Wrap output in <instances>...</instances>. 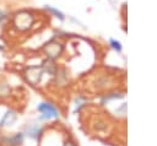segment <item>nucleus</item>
Wrapping results in <instances>:
<instances>
[{
  "mask_svg": "<svg viewBox=\"0 0 157 146\" xmlns=\"http://www.w3.org/2000/svg\"><path fill=\"white\" fill-rule=\"evenodd\" d=\"M44 52H45V54H47L48 58L54 59V58H56V56L60 55V53L63 52V47L59 43L52 42V43H49V44H47L44 47Z\"/></svg>",
  "mask_w": 157,
  "mask_h": 146,
  "instance_id": "obj_5",
  "label": "nucleus"
},
{
  "mask_svg": "<svg viewBox=\"0 0 157 146\" xmlns=\"http://www.w3.org/2000/svg\"><path fill=\"white\" fill-rule=\"evenodd\" d=\"M17 119V113L13 109H9L5 112V114L2 115L1 120H0V128H6L12 125Z\"/></svg>",
  "mask_w": 157,
  "mask_h": 146,
  "instance_id": "obj_6",
  "label": "nucleus"
},
{
  "mask_svg": "<svg viewBox=\"0 0 157 146\" xmlns=\"http://www.w3.org/2000/svg\"><path fill=\"white\" fill-rule=\"evenodd\" d=\"M112 44H113V47H114L115 49H118V50H120V44H119L118 42H114V40H112Z\"/></svg>",
  "mask_w": 157,
  "mask_h": 146,
  "instance_id": "obj_10",
  "label": "nucleus"
},
{
  "mask_svg": "<svg viewBox=\"0 0 157 146\" xmlns=\"http://www.w3.org/2000/svg\"><path fill=\"white\" fill-rule=\"evenodd\" d=\"M43 72V66H29L25 70V79L29 85L37 86L42 80Z\"/></svg>",
  "mask_w": 157,
  "mask_h": 146,
  "instance_id": "obj_1",
  "label": "nucleus"
},
{
  "mask_svg": "<svg viewBox=\"0 0 157 146\" xmlns=\"http://www.w3.org/2000/svg\"><path fill=\"white\" fill-rule=\"evenodd\" d=\"M33 23V16L28 12H20L13 18V26L18 31H26L28 29Z\"/></svg>",
  "mask_w": 157,
  "mask_h": 146,
  "instance_id": "obj_2",
  "label": "nucleus"
},
{
  "mask_svg": "<svg viewBox=\"0 0 157 146\" xmlns=\"http://www.w3.org/2000/svg\"><path fill=\"white\" fill-rule=\"evenodd\" d=\"M42 133V129L38 125H28L26 128V135H28L32 139H38Z\"/></svg>",
  "mask_w": 157,
  "mask_h": 146,
  "instance_id": "obj_8",
  "label": "nucleus"
},
{
  "mask_svg": "<svg viewBox=\"0 0 157 146\" xmlns=\"http://www.w3.org/2000/svg\"><path fill=\"white\" fill-rule=\"evenodd\" d=\"M0 49H1V47H0Z\"/></svg>",
  "mask_w": 157,
  "mask_h": 146,
  "instance_id": "obj_11",
  "label": "nucleus"
},
{
  "mask_svg": "<svg viewBox=\"0 0 157 146\" xmlns=\"http://www.w3.org/2000/svg\"><path fill=\"white\" fill-rule=\"evenodd\" d=\"M11 94H12L11 86L5 80H0V101L9 98Z\"/></svg>",
  "mask_w": 157,
  "mask_h": 146,
  "instance_id": "obj_7",
  "label": "nucleus"
},
{
  "mask_svg": "<svg viewBox=\"0 0 157 146\" xmlns=\"http://www.w3.org/2000/svg\"><path fill=\"white\" fill-rule=\"evenodd\" d=\"M47 10H49L50 12H53L54 15H56V17H59L60 20H63V18H64L63 13H61V12H59L58 10H55V9H53V7H49V6H47Z\"/></svg>",
  "mask_w": 157,
  "mask_h": 146,
  "instance_id": "obj_9",
  "label": "nucleus"
},
{
  "mask_svg": "<svg viewBox=\"0 0 157 146\" xmlns=\"http://www.w3.org/2000/svg\"><path fill=\"white\" fill-rule=\"evenodd\" d=\"M37 110L40 113V119H52V118H58L59 117L58 109L48 102L39 103L38 107H37Z\"/></svg>",
  "mask_w": 157,
  "mask_h": 146,
  "instance_id": "obj_3",
  "label": "nucleus"
},
{
  "mask_svg": "<svg viewBox=\"0 0 157 146\" xmlns=\"http://www.w3.org/2000/svg\"><path fill=\"white\" fill-rule=\"evenodd\" d=\"M25 139L23 133H16L12 136H5L0 139V144H2L4 146H20L22 145Z\"/></svg>",
  "mask_w": 157,
  "mask_h": 146,
  "instance_id": "obj_4",
  "label": "nucleus"
}]
</instances>
